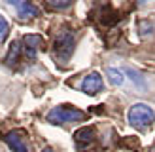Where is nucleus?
Returning a JSON list of instances; mask_svg holds the SVG:
<instances>
[{"instance_id": "1", "label": "nucleus", "mask_w": 155, "mask_h": 152, "mask_svg": "<svg viewBox=\"0 0 155 152\" xmlns=\"http://www.w3.org/2000/svg\"><path fill=\"white\" fill-rule=\"evenodd\" d=\"M85 118V112L76 109L70 105H59L55 109H51L48 114V122L49 124H72V122H81Z\"/></svg>"}, {"instance_id": "2", "label": "nucleus", "mask_w": 155, "mask_h": 152, "mask_svg": "<svg viewBox=\"0 0 155 152\" xmlns=\"http://www.w3.org/2000/svg\"><path fill=\"white\" fill-rule=\"evenodd\" d=\"M76 50V36L72 30H63L59 36L55 44H53V53H55V59L59 63H66L68 59L72 57V53Z\"/></svg>"}, {"instance_id": "3", "label": "nucleus", "mask_w": 155, "mask_h": 152, "mask_svg": "<svg viewBox=\"0 0 155 152\" xmlns=\"http://www.w3.org/2000/svg\"><path fill=\"white\" fill-rule=\"evenodd\" d=\"M129 122L138 129H146L153 124V109L146 103H136L129 109Z\"/></svg>"}, {"instance_id": "4", "label": "nucleus", "mask_w": 155, "mask_h": 152, "mask_svg": "<svg viewBox=\"0 0 155 152\" xmlns=\"http://www.w3.org/2000/svg\"><path fill=\"white\" fill-rule=\"evenodd\" d=\"M100 89H102V76H100L97 71L89 72L81 82V91L87 93V95H97Z\"/></svg>"}, {"instance_id": "5", "label": "nucleus", "mask_w": 155, "mask_h": 152, "mask_svg": "<svg viewBox=\"0 0 155 152\" xmlns=\"http://www.w3.org/2000/svg\"><path fill=\"white\" fill-rule=\"evenodd\" d=\"M6 144L12 148V152H28V147L25 143V133L23 131H10L4 137Z\"/></svg>"}, {"instance_id": "6", "label": "nucleus", "mask_w": 155, "mask_h": 152, "mask_svg": "<svg viewBox=\"0 0 155 152\" xmlns=\"http://www.w3.org/2000/svg\"><path fill=\"white\" fill-rule=\"evenodd\" d=\"M42 36H38V34H27L25 38H23V44L25 46H21V48H25V57L30 59V61H34L36 59V53H38V48L42 46Z\"/></svg>"}, {"instance_id": "7", "label": "nucleus", "mask_w": 155, "mask_h": 152, "mask_svg": "<svg viewBox=\"0 0 155 152\" xmlns=\"http://www.w3.org/2000/svg\"><path fill=\"white\" fill-rule=\"evenodd\" d=\"M93 139H95V129L89 127V126L80 127V129L74 133V141H76V144H78L80 148H85L87 144H91Z\"/></svg>"}, {"instance_id": "8", "label": "nucleus", "mask_w": 155, "mask_h": 152, "mask_svg": "<svg viewBox=\"0 0 155 152\" xmlns=\"http://www.w3.org/2000/svg\"><path fill=\"white\" fill-rule=\"evenodd\" d=\"M12 4L17 8V12L23 19H30V17H36L38 15V8L34 4L27 2V0H12Z\"/></svg>"}, {"instance_id": "9", "label": "nucleus", "mask_w": 155, "mask_h": 152, "mask_svg": "<svg viewBox=\"0 0 155 152\" xmlns=\"http://www.w3.org/2000/svg\"><path fill=\"white\" fill-rule=\"evenodd\" d=\"M106 76H108V80H110V84L115 86V88L123 86V82H125V74H123V71L114 68V67H108L106 68Z\"/></svg>"}, {"instance_id": "10", "label": "nucleus", "mask_w": 155, "mask_h": 152, "mask_svg": "<svg viewBox=\"0 0 155 152\" xmlns=\"http://www.w3.org/2000/svg\"><path fill=\"white\" fill-rule=\"evenodd\" d=\"M19 53H21V44L19 42H12L10 51H8V55H6V63L10 67H13L17 63V59H19Z\"/></svg>"}, {"instance_id": "11", "label": "nucleus", "mask_w": 155, "mask_h": 152, "mask_svg": "<svg viewBox=\"0 0 155 152\" xmlns=\"http://www.w3.org/2000/svg\"><path fill=\"white\" fill-rule=\"evenodd\" d=\"M8 33H10V25H8V21H6L4 15H0V44L6 40Z\"/></svg>"}, {"instance_id": "12", "label": "nucleus", "mask_w": 155, "mask_h": 152, "mask_svg": "<svg viewBox=\"0 0 155 152\" xmlns=\"http://www.w3.org/2000/svg\"><path fill=\"white\" fill-rule=\"evenodd\" d=\"M51 8H55V10H66L68 6L72 4V0H45Z\"/></svg>"}, {"instance_id": "13", "label": "nucleus", "mask_w": 155, "mask_h": 152, "mask_svg": "<svg viewBox=\"0 0 155 152\" xmlns=\"http://www.w3.org/2000/svg\"><path fill=\"white\" fill-rule=\"evenodd\" d=\"M140 27H142L140 34H150L151 30H153V23H151V21H142V23H140Z\"/></svg>"}, {"instance_id": "14", "label": "nucleus", "mask_w": 155, "mask_h": 152, "mask_svg": "<svg viewBox=\"0 0 155 152\" xmlns=\"http://www.w3.org/2000/svg\"><path fill=\"white\" fill-rule=\"evenodd\" d=\"M42 152H53V150H51V148H44Z\"/></svg>"}, {"instance_id": "15", "label": "nucleus", "mask_w": 155, "mask_h": 152, "mask_svg": "<svg viewBox=\"0 0 155 152\" xmlns=\"http://www.w3.org/2000/svg\"><path fill=\"white\" fill-rule=\"evenodd\" d=\"M146 2H150V0H140V4H146Z\"/></svg>"}]
</instances>
